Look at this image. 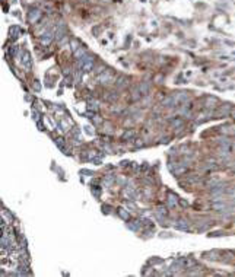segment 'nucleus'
I'll return each mask as SVG.
<instances>
[{"instance_id":"ddd939ff","label":"nucleus","mask_w":235,"mask_h":277,"mask_svg":"<svg viewBox=\"0 0 235 277\" xmlns=\"http://www.w3.org/2000/svg\"><path fill=\"white\" fill-rule=\"evenodd\" d=\"M24 66L27 67V69H29V67H31V60H29V56H28V54H25V56H24Z\"/></svg>"},{"instance_id":"9d476101","label":"nucleus","mask_w":235,"mask_h":277,"mask_svg":"<svg viewBox=\"0 0 235 277\" xmlns=\"http://www.w3.org/2000/svg\"><path fill=\"white\" fill-rule=\"evenodd\" d=\"M175 98L178 99L180 102H183V101H187V99H188V95L186 92H180L178 95H177V96H175Z\"/></svg>"},{"instance_id":"f257e3e1","label":"nucleus","mask_w":235,"mask_h":277,"mask_svg":"<svg viewBox=\"0 0 235 277\" xmlns=\"http://www.w3.org/2000/svg\"><path fill=\"white\" fill-rule=\"evenodd\" d=\"M95 66V59L92 56H83L82 59H78V67H81L83 72H91Z\"/></svg>"},{"instance_id":"9b49d317","label":"nucleus","mask_w":235,"mask_h":277,"mask_svg":"<svg viewBox=\"0 0 235 277\" xmlns=\"http://www.w3.org/2000/svg\"><path fill=\"white\" fill-rule=\"evenodd\" d=\"M117 86H118V88H124V86H127V79H126V77H120L118 82H117Z\"/></svg>"},{"instance_id":"39448f33","label":"nucleus","mask_w":235,"mask_h":277,"mask_svg":"<svg viewBox=\"0 0 235 277\" xmlns=\"http://www.w3.org/2000/svg\"><path fill=\"white\" fill-rule=\"evenodd\" d=\"M177 206H178V198H177V196L169 194V196H168V207H169V209H174V207H177Z\"/></svg>"},{"instance_id":"20e7f679","label":"nucleus","mask_w":235,"mask_h":277,"mask_svg":"<svg viewBox=\"0 0 235 277\" xmlns=\"http://www.w3.org/2000/svg\"><path fill=\"white\" fill-rule=\"evenodd\" d=\"M40 18H41L40 10H31V12L28 13V20H29L31 23H35L37 20H40Z\"/></svg>"},{"instance_id":"1a4fd4ad","label":"nucleus","mask_w":235,"mask_h":277,"mask_svg":"<svg viewBox=\"0 0 235 277\" xmlns=\"http://www.w3.org/2000/svg\"><path fill=\"white\" fill-rule=\"evenodd\" d=\"M140 96H142V92H140V89H139V86H137V88L134 89V92H132V99H133V101H137Z\"/></svg>"},{"instance_id":"423d86ee","label":"nucleus","mask_w":235,"mask_h":277,"mask_svg":"<svg viewBox=\"0 0 235 277\" xmlns=\"http://www.w3.org/2000/svg\"><path fill=\"white\" fill-rule=\"evenodd\" d=\"M88 110H89V111H98V110H99V104H98L95 99H89V101H88Z\"/></svg>"},{"instance_id":"7ed1b4c3","label":"nucleus","mask_w":235,"mask_h":277,"mask_svg":"<svg viewBox=\"0 0 235 277\" xmlns=\"http://www.w3.org/2000/svg\"><path fill=\"white\" fill-rule=\"evenodd\" d=\"M111 79H113V76H111L110 72H104V73H101V74H98V83H101V85L108 83Z\"/></svg>"},{"instance_id":"6e6552de","label":"nucleus","mask_w":235,"mask_h":277,"mask_svg":"<svg viewBox=\"0 0 235 277\" xmlns=\"http://www.w3.org/2000/svg\"><path fill=\"white\" fill-rule=\"evenodd\" d=\"M175 228L177 229H181V231H186V229H188V223L181 219V220H178V223H175Z\"/></svg>"},{"instance_id":"dca6fc26","label":"nucleus","mask_w":235,"mask_h":277,"mask_svg":"<svg viewBox=\"0 0 235 277\" xmlns=\"http://www.w3.org/2000/svg\"><path fill=\"white\" fill-rule=\"evenodd\" d=\"M181 124H183L181 120H174V121H172V125H174V127H178V125H181Z\"/></svg>"},{"instance_id":"0eeeda50","label":"nucleus","mask_w":235,"mask_h":277,"mask_svg":"<svg viewBox=\"0 0 235 277\" xmlns=\"http://www.w3.org/2000/svg\"><path fill=\"white\" fill-rule=\"evenodd\" d=\"M85 54H86V50H85V47L81 45L79 48H78V50H76V51H74V57H76V59H82Z\"/></svg>"},{"instance_id":"2eb2a0df","label":"nucleus","mask_w":235,"mask_h":277,"mask_svg":"<svg viewBox=\"0 0 235 277\" xmlns=\"http://www.w3.org/2000/svg\"><path fill=\"white\" fill-rule=\"evenodd\" d=\"M156 214H161V216H167L168 211L165 210V209H162V207H159V209H156V211H155Z\"/></svg>"},{"instance_id":"f3484780","label":"nucleus","mask_w":235,"mask_h":277,"mask_svg":"<svg viewBox=\"0 0 235 277\" xmlns=\"http://www.w3.org/2000/svg\"><path fill=\"white\" fill-rule=\"evenodd\" d=\"M81 77H82V72H76V76H74V80H76V82H79V80H81Z\"/></svg>"},{"instance_id":"4468645a","label":"nucleus","mask_w":235,"mask_h":277,"mask_svg":"<svg viewBox=\"0 0 235 277\" xmlns=\"http://www.w3.org/2000/svg\"><path fill=\"white\" fill-rule=\"evenodd\" d=\"M133 136H134V131H133V130H128V131H126L124 134H123V138H124V140H127V138L133 137Z\"/></svg>"},{"instance_id":"f03ea898","label":"nucleus","mask_w":235,"mask_h":277,"mask_svg":"<svg viewBox=\"0 0 235 277\" xmlns=\"http://www.w3.org/2000/svg\"><path fill=\"white\" fill-rule=\"evenodd\" d=\"M54 35H56V34H54L53 31H47V32H44L40 37V42L42 44V45H50V44L53 42V40H54Z\"/></svg>"},{"instance_id":"f8f14e48","label":"nucleus","mask_w":235,"mask_h":277,"mask_svg":"<svg viewBox=\"0 0 235 277\" xmlns=\"http://www.w3.org/2000/svg\"><path fill=\"white\" fill-rule=\"evenodd\" d=\"M118 214H120V218L124 219V220H127V219L130 218V216H128V213L124 210V209H120V210H118Z\"/></svg>"}]
</instances>
